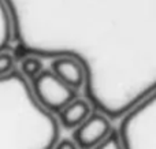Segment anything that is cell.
<instances>
[{"mask_svg":"<svg viewBox=\"0 0 156 149\" xmlns=\"http://www.w3.org/2000/svg\"><path fill=\"white\" fill-rule=\"evenodd\" d=\"M49 70L58 79H60L65 85L77 92H80V89H82L85 84V68L82 66V62L74 57L60 55L59 57L52 60Z\"/></svg>","mask_w":156,"mask_h":149,"instance_id":"obj_5","label":"cell"},{"mask_svg":"<svg viewBox=\"0 0 156 149\" xmlns=\"http://www.w3.org/2000/svg\"><path fill=\"white\" fill-rule=\"evenodd\" d=\"M52 149H78V147L71 138H62L58 140Z\"/></svg>","mask_w":156,"mask_h":149,"instance_id":"obj_10","label":"cell"},{"mask_svg":"<svg viewBox=\"0 0 156 149\" xmlns=\"http://www.w3.org/2000/svg\"><path fill=\"white\" fill-rule=\"evenodd\" d=\"M32 95L37 104L49 114H59L69 103L78 97V92L52 74L51 70H43L32 79Z\"/></svg>","mask_w":156,"mask_h":149,"instance_id":"obj_2","label":"cell"},{"mask_svg":"<svg viewBox=\"0 0 156 149\" xmlns=\"http://www.w3.org/2000/svg\"><path fill=\"white\" fill-rule=\"evenodd\" d=\"M92 114V106L85 99H74L71 103H69L62 111L58 114L60 126H63L67 130H74L81 123H83Z\"/></svg>","mask_w":156,"mask_h":149,"instance_id":"obj_6","label":"cell"},{"mask_svg":"<svg viewBox=\"0 0 156 149\" xmlns=\"http://www.w3.org/2000/svg\"><path fill=\"white\" fill-rule=\"evenodd\" d=\"M110 119L104 114L92 112L90 116L73 131V141L78 149H93L112 130Z\"/></svg>","mask_w":156,"mask_h":149,"instance_id":"obj_4","label":"cell"},{"mask_svg":"<svg viewBox=\"0 0 156 149\" xmlns=\"http://www.w3.org/2000/svg\"><path fill=\"white\" fill-rule=\"evenodd\" d=\"M123 149H156V119L144 107H137L119 129Z\"/></svg>","mask_w":156,"mask_h":149,"instance_id":"obj_3","label":"cell"},{"mask_svg":"<svg viewBox=\"0 0 156 149\" xmlns=\"http://www.w3.org/2000/svg\"><path fill=\"white\" fill-rule=\"evenodd\" d=\"M59 122L37 104L29 86L0 95V149H52Z\"/></svg>","mask_w":156,"mask_h":149,"instance_id":"obj_1","label":"cell"},{"mask_svg":"<svg viewBox=\"0 0 156 149\" xmlns=\"http://www.w3.org/2000/svg\"><path fill=\"white\" fill-rule=\"evenodd\" d=\"M93 149H123L119 131L116 130V129H112L111 133L108 134L99 145H96Z\"/></svg>","mask_w":156,"mask_h":149,"instance_id":"obj_8","label":"cell"},{"mask_svg":"<svg viewBox=\"0 0 156 149\" xmlns=\"http://www.w3.org/2000/svg\"><path fill=\"white\" fill-rule=\"evenodd\" d=\"M15 57L10 52H0V77L8 74L14 68Z\"/></svg>","mask_w":156,"mask_h":149,"instance_id":"obj_9","label":"cell"},{"mask_svg":"<svg viewBox=\"0 0 156 149\" xmlns=\"http://www.w3.org/2000/svg\"><path fill=\"white\" fill-rule=\"evenodd\" d=\"M21 68L22 74L26 77L27 79H34L41 71L44 70V66H43V62H41L40 57L37 56H26L22 59L21 62Z\"/></svg>","mask_w":156,"mask_h":149,"instance_id":"obj_7","label":"cell"}]
</instances>
